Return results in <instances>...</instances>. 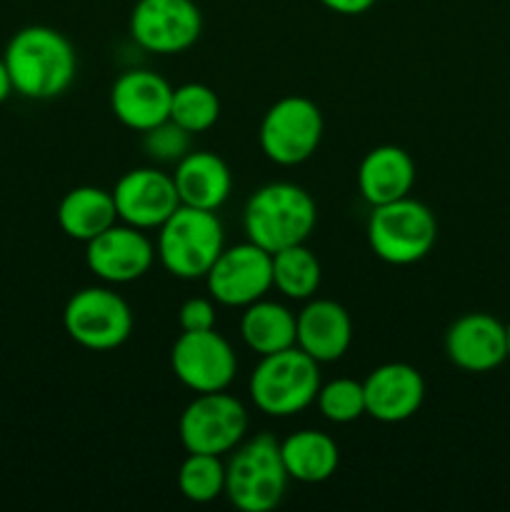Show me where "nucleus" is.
<instances>
[{
	"instance_id": "412c9836",
	"label": "nucleus",
	"mask_w": 510,
	"mask_h": 512,
	"mask_svg": "<svg viewBox=\"0 0 510 512\" xmlns=\"http://www.w3.org/2000/svg\"><path fill=\"white\" fill-rule=\"evenodd\" d=\"M118 223L113 193L95 185H78L68 190L58 205V225L70 240L90 243Z\"/></svg>"
},
{
	"instance_id": "5701e85b",
	"label": "nucleus",
	"mask_w": 510,
	"mask_h": 512,
	"mask_svg": "<svg viewBox=\"0 0 510 512\" xmlns=\"http://www.w3.org/2000/svg\"><path fill=\"white\" fill-rule=\"evenodd\" d=\"M295 313L275 300H255L240 318V338L255 355L280 353L295 348Z\"/></svg>"
},
{
	"instance_id": "6e6552de",
	"label": "nucleus",
	"mask_w": 510,
	"mask_h": 512,
	"mask_svg": "<svg viewBox=\"0 0 510 512\" xmlns=\"http://www.w3.org/2000/svg\"><path fill=\"white\" fill-rule=\"evenodd\" d=\"M65 333L80 348L108 353L128 343L133 333V310L115 290L93 285L68 300L63 310Z\"/></svg>"
},
{
	"instance_id": "c756f323",
	"label": "nucleus",
	"mask_w": 510,
	"mask_h": 512,
	"mask_svg": "<svg viewBox=\"0 0 510 512\" xmlns=\"http://www.w3.org/2000/svg\"><path fill=\"white\" fill-rule=\"evenodd\" d=\"M318 3L338 15H363L368 13L378 0H318Z\"/></svg>"
},
{
	"instance_id": "2f4dec72",
	"label": "nucleus",
	"mask_w": 510,
	"mask_h": 512,
	"mask_svg": "<svg viewBox=\"0 0 510 512\" xmlns=\"http://www.w3.org/2000/svg\"><path fill=\"white\" fill-rule=\"evenodd\" d=\"M505 340H508V355H510V320L508 325H505Z\"/></svg>"
},
{
	"instance_id": "c85d7f7f",
	"label": "nucleus",
	"mask_w": 510,
	"mask_h": 512,
	"mask_svg": "<svg viewBox=\"0 0 510 512\" xmlns=\"http://www.w3.org/2000/svg\"><path fill=\"white\" fill-rule=\"evenodd\" d=\"M215 300L213 298H188L178 310L180 330L185 333H198V330L215 328Z\"/></svg>"
},
{
	"instance_id": "4be33fe9",
	"label": "nucleus",
	"mask_w": 510,
	"mask_h": 512,
	"mask_svg": "<svg viewBox=\"0 0 510 512\" xmlns=\"http://www.w3.org/2000/svg\"><path fill=\"white\" fill-rule=\"evenodd\" d=\"M280 455L290 480L305 485L325 483L340 465L338 443L320 430H298L280 443Z\"/></svg>"
},
{
	"instance_id": "20e7f679",
	"label": "nucleus",
	"mask_w": 510,
	"mask_h": 512,
	"mask_svg": "<svg viewBox=\"0 0 510 512\" xmlns=\"http://www.w3.org/2000/svg\"><path fill=\"white\" fill-rule=\"evenodd\" d=\"M288 480L280 440L260 433L240 443L225 465V498L240 512H270L285 498Z\"/></svg>"
},
{
	"instance_id": "9d476101",
	"label": "nucleus",
	"mask_w": 510,
	"mask_h": 512,
	"mask_svg": "<svg viewBox=\"0 0 510 512\" xmlns=\"http://www.w3.org/2000/svg\"><path fill=\"white\" fill-rule=\"evenodd\" d=\"M130 38L155 55H178L198 43L203 13L195 0H138L130 13Z\"/></svg>"
},
{
	"instance_id": "cd10ccee",
	"label": "nucleus",
	"mask_w": 510,
	"mask_h": 512,
	"mask_svg": "<svg viewBox=\"0 0 510 512\" xmlns=\"http://www.w3.org/2000/svg\"><path fill=\"white\" fill-rule=\"evenodd\" d=\"M143 150L155 163H178L185 153H190V133L168 118L165 123L145 130Z\"/></svg>"
},
{
	"instance_id": "6ab92c4d",
	"label": "nucleus",
	"mask_w": 510,
	"mask_h": 512,
	"mask_svg": "<svg viewBox=\"0 0 510 512\" xmlns=\"http://www.w3.org/2000/svg\"><path fill=\"white\" fill-rule=\"evenodd\" d=\"M175 188H178L180 205L200 210L223 208L225 200L233 193V175L220 155L208 150H190L175 163Z\"/></svg>"
},
{
	"instance_id": "a211bd4d",
	"label": "nucleus",
	"mask_w": 510,
	"mask_h": 512,
	"mask_svg": "<svg viewBox=\"0 0 510 512\" xmlns=\"http://www.w3.org/2000/svg\"><path fill=\"white\" fill-rule=\"evenodd\" d=\"M295 325V345L315 363H335L353 343V320L335 300H305L303 310L295 315Z\"/></svg>"
},
{
	"instance_id": "f3484780",
	"label": "nucleus",
	"mask_w": 510,
	"mask_h": 512,
	"mask_svg": "<svg viewBox=\"0 0 510 512\" xmlns=\"http://www.w3.org/2000/svg\"><path fill=\"white\" fill-rule=\"evenodd\" d=\"M365 415L378 423H405L425 400V380L413 365L385 363L363 380Z\"/></svg>"
},
{
	"instance_id": "7c9ffc66",
	"label": "nucleus",
	"mask_w": 510,
	"mask_h": 512,
	"mask_svg": "<svg viewBox=\"0 0 510 512\" xmlns=\"http://www.w3.org/2000/svg\"><path fill=\"white\" fill-rule=\"evenodd\" d=\"M10 93H15V90L13 83H10V73L8 68H5V60L0 58V103H5V100L10 98Z\"/></svg>"
},
{
	"instance_id": "0eeeda50",
	"label": "nucleus",
	"mask_w": 510,
	"mask_h": 512,
	"mask_svg": "<svg viewBox=\"0 0 510 512\" xmlns=\"http://www.w3.org/2000/svg\"><path fill=\"white\" fill-rule=\"evenodd\" d=\"M323 130V113L313 100L285 95L265 110L258 143L270 163L293 168L313 158L323 140Z\"/></svg>"
},
{
	"instance_id": "393cba45",
	"label": "nucleus",
	"mask_w": 510,
	"mask_h": 512,
	"mask_svg": "<svg viewBox=\"0 0 510 512\" xmlns=\"http://www.w3.org/2000/svg\"><path fill=\"white\" fill-rule=\"evenodd\" d=\"M220 118V98L213 88L203 83H185L173 88L170 120L190 135L205 133Z\"/></svg>"
},
{
	"instance_id": "f257e3e1",
	"label": "nucleus",
	"mask_w": 510,
	"mask_h": 512,
	"mask_svg": "<svg viewBox=\"0 0 510 512\" xmlns=\"http://www.w3.org/2000/svg\"><path fill=\"white\" fill-rule=\"evenodd\" d=\"M5 68L15 93L28 100H53L73 85L78 55L63 33L48 25H28L8 40Z\"/></svg>"
},
{
	"instance_id": "b1692460",
	"label": "nucleus",
	"mask_w": 510,
	"mask_h": 512,
	"mask_svg": "<svg viewBox=\"0 0 510 512\" xmlns=\"http://www.w3.org/2000/svg\"><path fill=\"white\" fill-rule=\"evenodd\" d=\"M320 280H323L320 260L305 243L273 253V288L283 298L305 303V300L315 298Z\"/></svg>"
},
{
	"instance_id": "39448f33",
	"label": "nucleus",
	"mask_w": 510,
	"mask_h": 512,
	"mask_svg": "<svg viewBox=\"0 0 510 512\" xmlns=\"http://www.w3.org/2000/svg\"><path fill=\"white\" fill-rule=\"evenodd\" d=\"M320 363L295 348L265 355L250 375L248 393L268 418H293L315 403L320 390Z\"/></svg>"
},
{
	"instance_id": "dca6fc26",
	"label": "nucleus",
	"mask_w": 510,
	"mask_h": 512,
	"mask_svg": "<svg viewBox=\"0 0 510 512\" xmlns=\"http://www.w3.org/2000/svg\"><path fill=\"white\" fill-rule=\"evenodd\" d=\"M445 355L465 373H490L510 358L505 325L488 313L463 315L445 333Z\"/></svg>"
},
{
	"instance_id": "7ed1b4c3",
	"label": "nucleus",
	"mask_w": 510,
	"mask_h": 512,
	"mask_svg": "<svg viewBox=\"0 0 510 512\" xmlns=\"http://www.w3.org/2000/svg\"><path fill=\"white\" fill-rule=\"evenodd\" d=\"M225 248L223 223L213 210L180 205L158 228L155 255L173 278L200 280Z\"/></svg>"
},
{
	"instance_id": "423d86ee",
	"label": "nucleus",
	"mask_w": 510,
	"mask_h": 512,
	"mask_svg": "<svg viewBox=\"0 0 510 512\" xmlns=\"http://www.w3.org/2000/svg\"><path fill=\"white\" fill-rule=\"evenodd\" d=\"M438 240L435 213L420 200L400 198L375 205L368 218V245L388 265H413L428 258Z\"/></svg>"
},
{
	"instance_id": "a878e982",
	"label": "nucleus",
	"mask_w": 510,
	"mask_h": 512,
	"mask_svg": "<svg viewBox=\"0 0 510 512\" xmlns=\"http://www.w3.org/2000/svg\"><path fill=\"white\" fill-rule=\"evenodd\" d=\"M178 490L195 505H208L225 495V465L220 455L188 453L178 470Z\"/></svg>"
},
{
	"instance_id": "ddd939ff",
	"label": "nucleus",
	"mask_w": 510,
	"mask_h": 512,
	"mask_svg": "<svg viewBox=\"0 0 510 512\" xmlns=\"http://www.w3.org/2000/svg\"><path fill=\"white\" fill-rule=\"evenodd\" d=\"M155 260V245L148 235L133 225H110L105 233L85 243L88 270L110 285L135 283L143 278Z\"/></svg>"
},
{
	"instance_id": "4468645a",
	"label": "nucleus",
	"mask_w": 510,
	"mask_h": 512,
	"mask_svg": "<svg viewBox=\"0 0 510 512\" xmlns=\"http://www.w3.org/2000/svg\"><path fill=\"white\" fill-rule=\"evenodd\" d=\"M118 220L140 230H155L180 208L173 175L158 168H133L113 188Z\"/></svg>"
},
{
	"instance_id": "f8f14e48",
	"label": "nucleus",
	"mask_w": 510,
	"mask_h": 512,
	"mask_svg": "<svg viewBox=\"0 0 510 512\" xmlns=\"http://www.w3.org/2000/svg\"><path fill=\"white\" fill-rule=\"evenodd\" d=\"M170 368L188 390L218 393L228 390L238 373V358L228 340L213 330L180 333L170 350Z\"/></svg>"
},
{
	"instance_id": "bb28decb",
	"label": "nucleus",
	"mask_w": 510,
	"mask_h": 512,
	"mask_svg": "<svg viewBox=\"0 0 510 512\" xmlns=\"http://www.w3.org/2000/svg\"><path fill=\"white\" fill-rule=\"evenodd\" d=\"M318 403L320 415L335 425H348L355 423L365 415V390L363 383L353 378H338L330 383L320 385L318 390Z\"/></svg>"
},
{
	"instance_id": "2eb2a0df",
	"label": "nucleus",
	"mask_w": 510,
	"mask_h": 512,
	"mask_svg": "<svg viewBox=\"0 0 510 512\" xmlns=\"http://www.w3.org/2000/svg\"><path fill=\"white\" fill-rule=\"evenodd\" d=\"M173 88L163 75L148 68H133L118 75L110 88V110L120 125L145 133L170 118Z\"/></svg>"
},
{
	"instance_id": "f03ea898",
	"label": "nucleus",
	"mask_w": 510,
	"mask_h": 512,
	"mask_svg": "<svg viewBox=\"0 0 510 512\" xmlns=\"http://www.w3.org/2000/svg\"><path fill=\"white\" fill-rule=\"evenodd\" d=\"M318 225L313 195L295 183H268L255 190L243 210L245 238L270 255L300 245Z\"/></svg>"
},
{
	"instance_id": "aec40b11",
	"label": "nucleus",
	"mask_w": 510,
	"mask_h": 512,
	"mask_svg": "<svg viewBox=\"0 0 510 512\" xmlns=\"http://www.w3.org/2000/svg\"><path fill=\"white\" fill-rule=\"evenodd\" d=\"M415 185V163L398 145L368 150L358 168V190L365 203L385 205L408 198Z\"/></svg>"
},
{
	"instance_id": "9b49d317",
	"label": "nucleus",
	"mask_w": 510,
	"mask_h": 512,
	"mask_svg": "<svg viewBox=\"0 0 510 512\" xmlns=\"http://www.w3.org/2000/svg\"><path fill=\"white\" fill-rule=\"evenodd\" d=\"M210 298L225 308H248L273 288V255L255 243L223 248L205 275Z\"/></svg>"
},
{
	"instance_id": "1a4fd4ad",
	"label": "nucleus",
	"mask_w": 510,
	"mask_h": 512,
	"mask_svg": "<svg viewBox=\"0 0 510 512\" xmlns=\"http://www.w3.org/2000/svg\"><path fill=\"white\" fill-rule=\"evenodd\" d=\"M248 433V410L225 390L198 393L178 420L180 443L188 453H233Z\"/></svg>"
}]
</instances>
